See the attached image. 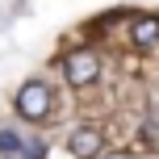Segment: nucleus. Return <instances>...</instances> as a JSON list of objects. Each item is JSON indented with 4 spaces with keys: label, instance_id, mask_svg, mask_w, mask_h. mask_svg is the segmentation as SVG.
Instances as JSON below:
<instances>
[{
    "label": "nucleus",
    "instance_id": "4",
    "mask_svg": "<svg viewBox=\"0 0 159 159\" xmlns=\"http://www.w3.org/2000/svg\"><path fill=\"white\" fill-rule=\"evenodd\" d=\"M130 42H134L138 50H151L159 42V17H138V21L130 25Z\"/></svg>",
    "mask_w": 159,
    "mask_h": 159
},
{
    "label": "nucleus",
    "instance_id": "6",
    "mask_svg": "<svg viewBox=\"0 0 159 159\" xmlns=\"http://www.w3.org/2000/svg\"><path fill=\"white\" fill-rule=\"evenodd\" d=\"M105 159H134V155H126V151H113V155H105Z\"/></svg>",
    "mask_w": 159,
    "mask_h": 159
},
{
    "label": "nucleus",
    "instance_id": "5",
    "mask_svg": "<svg viewBox=\"0 0 159 159\" xmlns=\"http://www.w3.org/2000/svg\"><path fill=\"white\" fill-rule=\"evenodd\" d=\"M21 151H25L21 134H17V130H0V155L4 159H21Z\"/></svg>",
    "mask_w": 159,
    "mask_h": 159
},
{
    "label": "nucleus",
    "instance_id": "2",
    "mask_svg": "<svg viewBox=\"0 0 159 159\" xmlns=\"http://www.w3.org/2000/svg\"><path fill=\"white\" fill-rule=\"evenodd\" d=\"M63 80L71 88H88L101 80V59L92 55V50H71V55L63 59Z\"/></svg>",
    "mask_w": 159,
    "mask_h": 159
},
{
    "label": "nucleus",
    "instance_id": "1",
    "mask_svg": "<svg viewBox=\"0 0 159 159\" xmlns=\"http://www.w3.org/2000/svg\"><path fill=\"white\" fill-rule=\"evenodd\" d=\"M13 109H17V117H25V121H42L55 109V96H50V88L42 84V80H25V84L17 88V96H13Z\"/></svg>",
    "mask_w": 159,
    "mask_h": 159
},
{
    "label": "nucleus",
    "instance_id": "3",
    "mask_svg": "<svg viewBox=\"0 0 159 159\" xmlns=\"http://www.w3.org/2000/svg\"><path fill=\"white\" fill-rule=\"evenodd\" d=\"M67 151H71L75 159H96L105 151V130L96 126H75L71 134H67Z\"/></svg>",
    "mask_w": 159,
    "mask_h": 159
}]
</instances>
